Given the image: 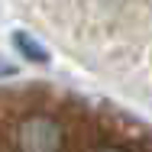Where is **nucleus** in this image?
I'll list each match as a JSON object with an SVG mask.
<instances>
[{
	"label": "nucleus",
	"instance_id": "obj_1",
	"mask_svg": "<svg viewBox=\"0 0 152 152\" xmlns=\"http://www.w3.org/2000/svg\"><path fill=\"white\" fill-rule=\"evenodd\" d=\"M16 152H65V126L49 113H26L16 123Z\"/></svg>",
	"mask_w": 152,
	"mask_h": 152
},
{
	"label": "nucleus",
	"instance_id": "obj_2",
	"mask_svg": "<svg viewBox=\"0 0 152 152\" xmlns=\"http://www.w3.org/2000/svg\"><path fill=\"white\" fill-rule=\"evenodd\" d=\"M13 42H16V49H20L29 61H45V58H49V55H45V49H42L32 36H26V32H16V36H13Z\"/></svg>",
	"mask_w": 152,
	"mask_h": 152
},
{
	"label": "nucleus",
	"instance_id": "obj_3",
	"mask_svg": "<svg viewBox=\"0 0 152 152\" xmlns=\"http://www.w3.org/2000/svg\"><path fill=\"white\" fill-rule=\"evenodd\" d=\"M97 152H129V149H123V146H104V149H97Z\"/></svg>",
	"mask_w": 152,
	"mask_h": 152
}]
</instances>
